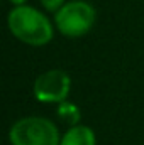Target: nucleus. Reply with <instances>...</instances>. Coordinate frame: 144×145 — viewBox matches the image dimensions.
<instances>
[{"label": "nucleus", "instance_id": "obj_6", "mask_svg": "<svg viewBox=\"0 0 144 145\" xmlns=\"http://www.w3.org/2000/svg\"><path fill=\"white\" fill-rule=\"evenodd\" d=\"M58 116H59L63 121L70 123L73 127V125H78V120H80L81 113H80V110H78V106H76L75 103L63 101V103H59V106H58Z\"/></svg>", "mask_w": 144, "mask_h": 145}, {"label": "nucleus", "instance_id": "obj_3", "mask_svg": "<svg viewBox=\"0 0 144 145\" xmlns=\"http://www.w3.org/2000/svg\"><path fill=\"white\" fill-rule=\"evenodd\" d=\"M97 20L95 7L87 0H70L54 14V27L65 37L87 36Z\"/></svg>", "mask_w": 144, "mask_h": 145}, {"label": "nucleus", "instance_id": "obj_7", "mask_svg": "<svg viewBox=\"0 0 144 145\" xmlns=\"http://www.w3.org/2000/svg\"><path fill=\"white\" fill-rule=\"evenodd\" d=\"M41 2V5L48 10V12H53V14H56L65 3H66V0H39Z\"/></svg>", "mask_w": 144, "mask_h": 145}, {"label": "nucleus", "instance_id": "obj_1", "mask_svg": "<svg viewBox=\"0 0 144 145\" xmlns=\"http://www.w3.org/2000/svg\"><path fill=\"white\" fill-rule=\"evenodd\" d=\"M7 25L10 34L20 42L41 47L53 40L54 25L53 22L32 5H17L7 15Z\"/></svg>", "mask_w": 144, "mask_h": 145}, {"label": "nucleus", "instance_id": "obj_2", "mask_svg": "<svg viewBox=\"0 0 144 145\" xmlns=\"http://www.w3.org/2000/svg\"><path fill=\"white\" fill-rule=\"evenodd\" d=\"M10 145H59V130L53 120L44 116H26L9 130Z\"/></svg>", "mask_w": 144, "mask_h": 145}, {"label": "nucleus", "instance_id": "obj_4", "mask_svg": "<svg viewBox=\"0 0 144 145\" xmlns=\"http://www.w3.org/2000/svg\"><path fill=\"white\" fill-rule=\"evenodd\" d=\"M34 96L41 103H63L71 91V78L63 69H49L39 74L32 86Z\"/></svg>", "mask_w": 144, "mask_h": 145}, {"label": "nucleus", "instance_id": "obj_8", "mask_svg": "<svg viewBox=\"0 0 144 145\" xmlns=\"http://www.w3.org/2000/svg\"><path fill=\"white\" fill-rule=\"evenodd\" d=\"M14 7H17V5H24V3H27V0H9Z\"/></svg>", "mask_w": 144, "mask_h": 145}, {"label": "nucleus", "instance_id": "obj_5", "mask_svg": "<svg viewBox=\"0 0 144 145\" xmlns=\"http://www.w3.org/2000/svg\"><path fill=\"white\" fill-rule=\"evenodd\" d=\"M59 145H97V137L92 127L78 123L66 130Z\"/></svg>", "mask_w": 144, "mask_h": 145}]
</instances>
